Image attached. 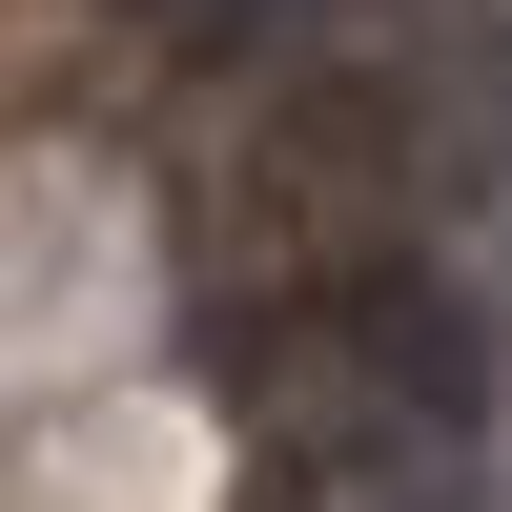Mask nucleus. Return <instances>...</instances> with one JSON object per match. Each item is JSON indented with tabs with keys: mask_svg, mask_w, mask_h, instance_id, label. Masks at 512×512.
<instances>
[{
	"mask_svg": "<svg viewBox=\"0 0 512 512\" xmlns=\"http://www.w3.org/2000/svg\"><path fill=\"white\" fill-rule=\"evenodd\" d=\"M246 512H308V492H287V472H246Z\"/></svg>",
	"mask_w": 512,
	"mask_h": 512,
	"instance_id": "nucleus-1",
	"label": "nucleus"
}]
</instances>
